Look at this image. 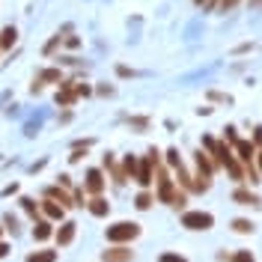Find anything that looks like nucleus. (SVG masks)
<instances>
[{"label":"nucleus","instance_id":"f257e3e1","mask_svg":"<svg viewBox=\"0 0 262 262\" xmlns=\"http://www.w3.org/2000/svg\"><path fill=\"white\" fill-rule=\"evenodd\" d=\"M158 200L167 203V206H173V209H182V206H185V194L173 185L170 173H167L164 167H158Z\"/></svg>","mask_w":262,"mask_h":262},{"label":"nucleus","instance_id":"f03ea898","mask_svg":"<svg viewBox=\"0 0 262 262\" xmlns=\"http://www.w3.org/2000/svg\"><path fill=\"white\" fill-rule=\"evenodd\" d=\"M137 235H140V227L131 224V221H119V224H114V227H107V242H114V245L134 242Z\"/></svg>","mask_w":262,"mask_h":262},{"label":"nucleus","instance_id":"7ed1b4c3","mask_svg":"<svg viewBox=\"0 0 262 262\" xmlns=\"http://www.w3.org/2000/svg\"><path fill=\"white\" fill-rule=\"evenodd\" d=\"M182 227L194 229V232H206V229L214 227V217L209 212H185L182 214Z\"/></svg>","mask_w":262,"mask_h":262},{"label":"nucleus","instance_id":"20e7f679","mask_svg":"<svg viewBox=\"0 0 262 262\" xmlns=\"http://www.w3.org/2000/svg\"><path fill=\"white\" fill-rule=\"evenodd\" d=\"M134 182H140L143 188H149L152 182H155V164L149 161V155L140 161V167H137V176H134Z\"/></svg>","mask_w":262,"mask_h":262},{"label":"nucleus","instance_id":"39448f33","mask_svg":"<svg viewBox=\"0 0 262 262\" xmlns=\"http://www.w3.org/2000/svg\"><path fill=\"white\" fill-rule=\"evenodd\" d=\"M83 188H86L93 196L101 194V191H104V176H101V170H90V173H86V182H83Z\"/></svg>","mask_w":262,"mask_h":262},{"label":"nucleus","instance_id":"423d86ee","mask_svg":"<svg viewBox=\"0 0 262 262\" xmlns=\"http://www.w3.org/2000/svg\"><path fill=\"white\" fill-rule=\"evenodd\" d=\"M75 232H78V224H75V221H63V227L57 229V245H60V247L72 245Z\"/></svg>","mask_w":262,"mask_h":262},{"label":"nucleus","instance_id":"0eeeda50","mask_svg":"<svg viewBox=\"0 0 262 262\" xmlns=\"http://www.w3.org/2000/svg\"><path fill=\"white\" fill-rule=\"evenodd\" d=\"M101 259L104 262H131L134 259V253H131L128 247H111V250L101 253Z\"/></svg>","mask_w":262,"mask_h":262},{"label":"nucleus","instance_id":"6e6552de","mask_svg":"<svg viewBox=\"0 0 262 262\" xmlns=\"http://www.w3.org/2000/svg\"><path fill=\"white\" fill-rule=\"evenodd\" d=\"M86 209H90V212L96 214V217H107V212H111V203H107L104 196L98 194V196H93V200L86 203Z\"/></svg>","mask_w":262,"mask_h":262},{"label":"nucleus","instance_id":"1a4fd4ad","mask_svg":"<svg viewBox=\"0 0 262 262\" xmlns=\"http://www.w3.org/2000/svg\"><path fill=\"white\" fill-rule=\"evenodd\" d=\"M235 152H238V161L242 164H250L253 158H256V146L247 143V140H238V143H235Z\"/></svg>","mask_w":262,"mask_h":262},{"label":"nucleus","instance_id":"9d476101","mask_svg":"<svg viewBox=\"0 0 262 262\" xmlns=\"http://www.w3.org/2000/svg\"><path fill=\"white\" fill-rule=\"evenodd\" d=\"M45 196L57 200V203H60L63 209H69V206H78V203H75V196H72V194H66L63 188H48V191H45Z\"/></svg>","mask_w":262,"mask_h":262},{"label":"nucleus","instance_id":"9b49d317","mask_svg":"<svg viewBox=\"0 0 262 262\" xmlns=\"http://www.w3.org/2000/svg\"><path fill=\"white\" fill-rule=\"evenodd\" d=\"M42 212L48 214V221H63V206H60L57 200H51V196H45V203H42Z\"/></svg>","mask_w":262,"mask_h":262},{"label":"nucleus","instance_id":"f8f14e48","mask_svg":"<svg viewBox=\"0 0 262 262\" xmlns=\"http://www.w3.org/2000/svg\"><path fill=\"white\" fill-rule=\"evenodd\" d=\"M194 161H196V170H203L206 176H212V173H214V167H217V164H214L212 158H209V155L203 152V149H200V152H194Z\"/></svg>","mask_w":262,"mask_h":262},{"label":"nucleus","instance_id":"ddd939ff","mask_svg":"<svg viewBox=\"0 0 262 262\" xmlns=\"http://www.w3.org/2000/svg\"><path fill=\"white\" fill-rule=\"evenodd\" d=\"M232 200H235L238 206H259V196L253 194V191H245V188L232 191Z\"/></svg>","mask_w":262,"mask_h":262},{"label":"nucleus","instance_id":"4468645a","mask_svg":"<svg viewBox=\"0 0 262 262\" xmlns=\"http://www.w3.org/2000/svg\"><path fill=\"white\" fill-rule=\"evenodd\" d=\"M104 167L114 173V182H116V185H125V182H128V173H125V167H116L111 155H104Z\"/></svg>","mask_w":262,"mask_h":262},{"label":"nucleus","instance_id":"2eb2a0df","mask_svg":"<svg viewBox=\"0 0 262 262\" xmlns=\"http://www.w3.org/2000/svg\"><path fill=\"white\" fill-rule=\"evenodd\" d=\"M51 232H54V229H51L48 221H36V227H33V238H36V242H45V238H51Z\"/></svg>","mask_w":262,"mask_h":262},{"label":"nucleus","instance_id":"dca6fc26","mask_svg":"<svg viewBox=\"0 0 262 262\" xmlns=\"http://www.w3.org/2000/svg\"><path fill=\"white\" fill-rule=\"evenodd\" d=\"M253 229H256L253 221H245V217H235V221H232V232H238V235H250Z\"/></svg>","mask_w":262,"mask_h":262},{"label":"nucleus","instance_id":"f3484780","mask_svg":"<svg viewBox=\"0 0 262 262\" xmlns=\"http://www.w3.org/2000/svg\"><path fill=\"white\" fill-rule=\"evenodd\" d=\"M57 259V250H33L27 253V262H54Z\"/></svg>","mask_w":262,"mask_h":262},{"label":"nucleus","instance_id":"a211bd4d","mask_svg":"<svg viewBox=\"0 0 262 262\" xmlns=\"http://www.w3.org/2000/svg\"><path fill=\"white\" fill-rule=\"evenodd\" d=\"M15 39H18L15 27H6V30L0 33V45H3V48H12V45H15Z\"/></svg>","mask_w":262,"mask_h":262},{"label":"nucleus","instance_id":"6ab92c4d","mask_svg":"<svg viewBox=\"0 0 262 262\" xmlns=\"http://www.w3.org/2000/svg\"><path fill=\"white\" fill-rule=\"evenodd\" d=\"M152 203H155V196L149 194V191H143V194H137V200H134V206H137L140 212H146V209L152 206Z\"/></svg>","mask_w":262,"mask_h":262},{"label":"nucleus","instance_id":"aec40b11","mask_svg":"<svg viewBox=\"0 0 262 262\" xmlns=\"http://www.w3.org/2000/svg\"><path fill=\"white\" fill-rule=\"evenodd\" d=\"M39 81H51V83H63V75H60V69H45L42 75H39Z\"/></svg>","mask_w":262,"mask_h":262},{"label":"nucleus","instance_id":"412c9836","mask_svg":"<svg viewBox=\"0 0 262 262\" xmlns=\"http://www.w3.org/2000/svg\"><path fill=\"white\" fill-rule=\"evenodd\" d=\"M245 179L250 182V185H259V182H262V176L256 173V167H253V161H250V164H245Z\"/></svg>","mask_w":262,"mask_h":262},{"label":"nucleus","instance_id":"4be33fe9","mask_svg":"<svg viewBox=\"0 0 262 262\" xmlns=\"http://www.w3.org/2000/svg\"><path fill=\"white\" fill-rule=\"evenodd\" d=\"M137 167H140V161H137L134 155H128V158H125V173H128V179L137 176Z\"/></svg>","mask_w":262,"mask_h":262},{"label":"nucleus","instance_id":"5701e85b","mask_svg":"<svg viewBox=\"0 0 262 262\" xmlns=\"http://www.w3.org/2000/svg\"><path fill=\"white\" fill-rule=\"evenodd\" d=\"M21 206H24V212L30 214V217H36V214H39V206L33 203L30 196H21Z\"/></svg>","mask_w":262,"mask_h":262},{"label":"nucleus","instance_id":"b1692460","mask_svg":"<svg viewBox=\"0 0 262 262\" xmlns=\"http://www.w3.org/2000/svg\"><path fill=\"white\" fill-rule=\"evenodd\" d=\"M232 262H256V259H253V253H250V250H238V253L232 256Z\"/></svg>","mask_w":262,"mask_h":262},{"label":"nucleus","instance_id":"393cba45","mask_svg":"<svg viewBox=\"0 0 262 262\" xmlns=\"http://www.w3.org/2000/svg\"><path fill=\"white\" fill-rule=\"evenodd\" d=\"M158 262H188L185 256H179V253H161L158 256Z\"/></svg>","mask_w":262,"mask_h":262},{"label":"nucleus","instance_id":"a878e982","mask_svg":"<svg viewBox=\"0 0 262 262\" xmlns=\"http://www.w3.org/2000/svg\"><path fill=\"white\" fill-rule=\"evenodd\" d=\"M3 224H6V229H9L12 235L18 232V224H15V217H12V214H6V217H3Z\"/></svg>","mask_w":262,"mask_h":262},{"label":"nucleus","instance_id":"bb28decb","mask_svg":"<svg viewBox=\"0 0 262 262\" xmlns=\"http://www.w3.org/2000/svg\"><path fill=\"white\" fill-rule=\"evenodd\" d=\"M224 137H227V143H232V146L238 143V134H235V128H232V125H227V134H224Z\"/></svg>","mask_w":262,"mask_h":262},{"label":"nucleus","instance_id":"cd10ccee","mask_svg":"<svg viewBox=\"0 0 262 262\" xmlns=\"http://www.w3.org/2000/svg\"><path fill=\"white\" fill-rule=\"evenodd\" d=\"M60 42H63V36H60V33H57V36H54V39H51L48 45H45V54H51V51L57 48V45H60Z\"/></svg>","mask_w":262,"mask_h":262},{"label":"nucleus","instance_id":"c85d7f7f","mask_svg":"<svg viewBox=\"0 0 262 262\" xmlns=\"http://www.w3.org/2000/svg\"><path fill=\"white\" fill-rule=\"evenodd\" d=\"M75 93H78V96H90V93H93V90H90V86H86V83H78V81H75Z\"/></svg>","mask_w":262,"mask_h":262},{"label":"nucleus","instance_id":"c756f323","mask_svg":"<svg viewBox=\"0 0 262 262\" xmlns=\"http://www.w3.org/2000/svg\"><path fill=\"white\" fill-rule=\"evenodd\" d=\"M81 158H83L81 146H78V149H75V152H72V155H69V161H72V164H78V161H81Z\"/></svg>","mask_w":262,"mask_h":262},{"label":"nucleus","instance_id":"7c9ffc66","mask_svg":"<svg viewBox=\"0 0 262 262\" xmlns=\"http://www.w3.org/2000/svg\"><path fill=\"white\" fill-rule=\"evenodd\" d=\"M232 6H238V0H221V9H224V12L232 9Z\"/></svg>","mask_w":262,"mask_h":262},{"label":"nucleus","instance_id":"2f4dec72","mask_svg":"<svg viewBox=\"0 0 262 262\" xmlns=\"http://www.w3.org/2000/svg\"><path fill=\"white\" fill-rule=\"evenodd\" d=\"M209 98L212 101H229V96H224V93H209Z\"/></svg>","mask_w":262,"mask_h":262},{"label":"nucleus","instance_id":"473e14b6","mask_svg":"<svg viewBox=\"0 0 262 262\" xmlns=\"http://www.w3.org/2000/svg\"><path fill=\"white\" fill-rule=\"evenodd\" d=\"M131 125H137V128H146L149 122L143 119V116H137V119H131Z\"/></svg>","mask_w":262,"mask_h":262},{"label":"nucleus","instance_id":"72a5a7b5","mask_svg":"<svg viewBox=\"0 0 262 262\" xmlns=\"http://www.w3.org/2000/svg\"><path fill=\"white\" fill-rule=\"evenodd\" d=\"M253 140H256V143H262V125L256 128V134H253Z\"/></svg>","mask_w":262,"mask_h":262},{"label":"nucleus","instance_id":"f704fd0d","mask_svg":"<svg viewBox=\"0 0 262 262\" xmlns=\"http://www.w3.org/2000/svg\"><path fill=\"white\" fill-rule=\"evenodd\" d=\"M6 253H9V247H6V245H3V242H0V259H3Z\"/></svg>","mask_w":262,"mask_h":262},{"label":"nucleus","instance_id":"c9c22d12","mask_svg":"<svg viewBox=\"0 0 262 262\" xmlns=\"http://www.w3.org/2000/svg\"><path fill=\"white\" fill-rule=\"evenodd\" d=\"M196 6H209V3H212V0H194Z\"/></svg>","mask_w":262,"mask_h":262},{"label":"nucleus","instance_id":"e433bc0d","mask_svg":"<svg viewBox=\"0 0 262 262\" xmlns=\"http://www.w3.org/2000/svg\"><path fill=\"white\" fill-rule=\"evenodd\" d=\"M256 158H259V170H262V152H256Z\"/></svg>","mask_w":262,"mask_h":262},{"label":"nucleus","instance_id":"4c0bfd02","mask_svg":"<svg viewBox=\"0 0 262 262\" xmlns=\"http://www.w3.org/2000/svg\"><path fill=\"white\" fill-rule=\"evenodd\" d=\"M250 3H253V6H259V3H262V0H250Z\"/></svg>","mask_w":262,"mask_h":262},{"label":"nucleus","instance_id":"58836bf2","mask_svg":"<svg viewBox=\"0 0 262 262\" xmlns=\"http://www.w3.org/2000/svg\"><path fill=\"white\" fill-rule=\"evenodd\" d=\"M0 235H3V227H0Z\"/></svg>","mask_w":262,"mask_h":262},{"label":"nucleus","instance_id":"ea45409f","mask_svg":"<svg viewBox=\"0 0 262 262\" xmlns=\"http://www.w3.org/2000/svg\"><path fill=\"white\" fill-rule=\"evenodd\" d=\"M0 48H3V45H0Z\"/></svg>","mask_w":262,"mask_h":262}]
</instances>
